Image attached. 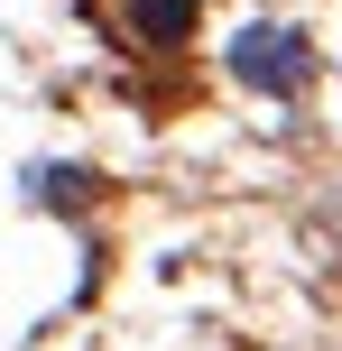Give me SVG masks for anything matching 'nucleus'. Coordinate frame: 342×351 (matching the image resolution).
<instances>
[{"instance_id": "nucleus-1", "label": "nucleus", "mask_w": 342, "mask_h": 351, "mask_svg": "<svg viewBox=\"0 0 342 351\" xmlns=\"http://www.w3.org/2000/svg\"><path fill=\"white\" fill-rule=\"evenodd\" d=\"M232 74L296 102V84L315 74V56H306V37H296V28H241V37H232Z\"/></svg>"}, {"instance_id": "nucleus-2", "label": "nucleus", "mask_w": 342, "mask_h": 351, "mask_svg": "<svg viewBox=\"0 0 342 351\" xmlns=\"http://www.w3.org/2000/svg\"><path fill=\"white\" fill-rule=\"evenodd\" d=\"M130 28H139V47H185L195 37V0H130Z\"/></svg>"}, {"instance_id": "nucleus-3", "label": "nucleus", "mask_w": 342, "mask_h": 351, "mask_svg": "<svg viewBox=\"0 0 342 351\" xmlns=\"http://www.w3.org/2000/svg\"><path fill=\"white\" fill-rule=\"evenodd\" d=\"M333 231H342V194H333Z\"/></svg>"}]
</instances>
